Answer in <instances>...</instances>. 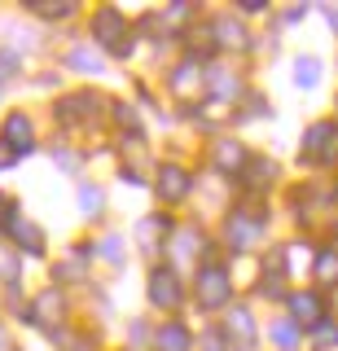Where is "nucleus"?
<instances>
[{"mask_svg": "<svg viewBox=\"0 0 338 351\" xmlns=\"http://www.w3.org/2000/svg\"><path fill=\"white\" fill-rule=\"evenodd\" d=\"M93 31H97V44H110L119 58H123V53H132V44L123 40L128 36V22H123L119 9H101V14L93 18Z\"/></svg>", "mask_w": 338, "mask_h": 351, "instance_id": "obj_1", "label": "nucleus"}, {"mask_svg": "<svg viewBox=\"0 0 338 351\" xmlns=\"http://www.w3.org/2000/svg\"><path fill=\"white\" fill-rule=\"evenodd\" d=\"M149 299H154V307H162V312H171V307H180L184 299V285L171 268H158L154 277H149Z\"/></svg>", "mask_w": 338, "mask_h": 351, "instance_id": "obj_2", "label": "nucleus"}, {"mask_svg": "<svg viewBox=\"0 0 338 351\" xmlns=\"http://www.w3.org/2000/svg\"><path fill=\"white\" fill-rule=\"evenodd\" d=\"M228 272L224 268H215V263H206V268L198 272V303L202 307H220L224 299H228Z\"/></svg>", "mask_w": 338, "mask_h": 351, "instance_id": "obj_3", "label": "nucleus"}, {"mask_svg": "<svg viewBox=\"0 0 338 351\" xmlns=\"http://www.w3.org/2000/svg\"><path fill=\"white\" fill-rule=\"evenodd\" d=\"M303 141H308L303 145V162H325L330 158V141H338V123H316Z\"/></svg>", "mask_w": 338, "mask_h": 351, "instance_id": "obj_4", "label": "nucleus"}, {"mask_svg": "<svg viewBox=\"0 0 338 351\" xmlns=\"http://www.w3.org/2000/svg\"><path fill=\"white\" fill-rule=\"evenodd\" d=\"M198 84L206 88V71H198V62H184L171 71V93L180 97V101H193L198 97Z\"/></svg>", "mask_w": 338, "mask_h": 351, "instance_id": "obj_5", "label": "nucleus"}, {"mask_svg": "<svg viewBox=\"0 0 338 351\" xmlns=\"http://www.w3.org/2000/svg\"><path fill=\"white\" fill-rule=\"evenodd\" d=\"M31 136H36V128H31V114H23V110H18V114H9V119H5V145L14 149V154L36 145Z\"/></svg>", "mask_w": 338, "mask_h": 351, "instance_id": "obj_6", "label": "nucleus"}, {"mask_svg": "<svg viewBox=\"0 0 338 351\" xmlns=\"http://www.w3.org/2000/svg\"><path fill=\"white\" fill-rule=\"evenodd\" d=\"M184 193H189V176H184L180 167H162L158 171V197L162 202H180Z\"/></svg>", "mask_w": 338, "mask_h": 351, "instance_id": "obj_7", "label": "nucleus"}, {"mask_svg": "<svg viewBox=\"0 0 338 351\" xmlns=\"http://www.w3.org/2000/svg\"><path fill=\"white\" fill-rule=\"evenodd\" d=\"M58 312H62V294L58 290H45L36 299V307H31V312L23 316V321H36V325H53L58 321Z\"/></svg>", "mask_w": 338, "mask_h": 351, "instance_id": "obj_8", "label": "nucleus"}, {"mask_svg": "<svg viewBox=\"0 0 338 351\" xmlns=\"http://www.w3.org/2000/svg\"><path fill=\"white\" fill-rule=\"evenodd\" d=\"M211 162H215V167H220L224 176H228V171H242L246 149L237 145V141H220V145H215V154H211Z\"/></svg>", "mask_w": 338, "mask_h": 351, "instance_id": "obj_9", "label": "nucleus"}, {"mask_svg": "<svg viewBox=\"0 0 338 351\" xmlns=\"http://www.w3.org/2000/svg\"><path fill=\"white\" fill-rule=\"evenodd\" d=\"M290 316H294V321H303V325H316V321H321V299H316V294H308V290H303V294H294V299H290Z\"/></svg>", "mask_w": 338, "mask_h": 351, "instance_id": "obj_10", "label": "nucleus"}, {"mask_svg": "<svg viewBox=\"0 0 338 351\" xmlns=\"http://www.w3.org/2000/svg\"><path fill=\"white\" fill-rule=\"evenodd\" d=\"M228 237H233V246L242 250L250 241L259 237V219H242V215H228Z\"/></svg>", "mask_w": 338, "mask_h": 351, "instance_id": "obj_11", "label": "nucleus"}, {"mask_svg": "<svg viewBox=\"0 0 338 351\" xmlns=\"http://www.w3.org/2000/svg\"><path fill=\"white\" fill-rule=\"evenodd\" d=\"M158 351H189V329L180 321L176 325H162L158 329Z\"/></svg>", "mask_w": 338, "mask_h": 351, "instance_id": "obj_12", "label": "nucleus"}, {"mask_svg": "<svg viewBox=\"0 0 338 351\" xmlns=\"http://www.w3.org/2000/svg\"><path fill=\"white\" fill-rule=\"evenodd\" d=\"M14 233H18V241H23V250H31V255H40V250H45V233H40L36 224H27V219H14Z\"/></svg>", "mask_w": 338, "mask_h": 351, "instance_id": "obj_13", "label": "nucleus"}, {"mask_svg": "<svg viewBox=\"0 0 338 351\" xmlns=\"http://www.w3.org/2000/svg\"><path fill=\"white\" fill-rule=\"evenodd\" d=\"M228 334L242 338L246 347L255 343V321H250V312H233V316H228Z\"/></svg>", "mask_w": 338, "mask_h": 351, "instance_id": "obj_14", "label": "nucleus"}, {"mask_svg": "<svg viewBox=\"0 0 338 351\" xmlns=\"http://www.w3.org/2000/svg\"><path fill=\"white\" fill-rule=\"evenodd\" d=\"M312 268H316V281L330 285V281L338 277V250H321V255L312 259Z\"/></svg>", "mask_w": 338, "mask_h": 351, "instance_id": "obj_15", "label": "nucleus"}, {"mask_svg": "<svg viewBox=\"0 0 338 351\" xmlns=\"http://www.w3.org/2000/svg\"><path fill=\"white\" fill-rule=\"evenodd\" d=\"M316 80H321V62H316V58H299V62H294V84H299V88H312Z\"/></svg>", "mask_w": 338, "mask_h": 351, "instance_id": "obj_16", "label": "nucleus"}, {"mask_svg": "<svg viewBox=\"0 0 338 351\" xmlns=\"http://www.w3.org/2000/svg\"><path fill=\"white\" fill-rule=\"evenodd\" d=\"M67 66H75V71H84V75H97V71H101V62H97L88 49H75V53H67Z\"/></svg>", "mask_w": 338, "mask_h": 351, "instance_id": "obj_17", "label": "nucleus"}, {"mask_svg": "<svg viewBox=\"0 0 338 351\" xmlns=\"http://www.w3.org/2000/svg\"><path fill=\"white\" fill-rule=\"evenodd\" d=\"M268 334H272V343H277L281 351H290V347H294V321H272Z\"/></svg>", "mask_w": 338, "mask_h": 351, "instance_id": "obj_18", "label": "nucleus"}, {"mask_svg": "<svg viewBox=\"0 0 338 351\" xmlns=\"http://www.w3.org/2000/svg\"><path fill=\"white\" fill-rule=\"evenodd\" d=\"M80 206H84V215H101V189H97V184H84Z\"/></svg>", "mask_w": 338, "mask_h": 351, "instance_id": "obj_19", "label": "nucleus"}, {"mask_svg": "<svg viewBox=\"0 0 338 351\" xmlns=\"http://www.w3.org/2000/svg\"><path fill=\"white\" fill-rule=\"evenodd\" d=\"M272 158H255V167H250V184H255V189H264V184L272 180Z\"/></svg>", "mask_w": 338, "mask_h": 351, "instance_id": "obj_20", "label": "nucleus"}, {"mask_svg": "<svg viewBox=\"0 0 338 351\" xmlns=\"http://www.w3.org/2000/svg\"><path fill=\"white\" fill-rule=\"evenodd\" d=\"M215 31H220V44H246V31H237L233 18H220V22H215Z\"/></svg>", "mask_w": 338, "mask_h": 351, "instance_id": "obj_21", "label": "nucleus"}, {"mask_svg": "<svg viewBox=\"0 0 338 351\" xmlns=\"http://www.w3.org/2000/svg\"><path fill=\"white\" fill-rule=\"evenodd\" d=\"M0 277H5V281H18V259L9 255L5 241H0Z\"/></svg>", "mask_w": 338, "mask_h": 351, "instance_id": "obj_22", "label": "nucleus"}, {"mask_svg": "<svg viewBox=\"0 0 338 351\" xmlns=\"http://www.w3.org/2000/svg\"><path fill=\"white\" fill-rule=\"evenodd\" d=\"M36 14L40 18H62V14H71V5H36Z\"/></svg>", "mask_w": 338, "mask_h": 351, "instance_id": "obj_23", "label": "nucleus"}, {"mask_svg": "<svg viewBox=\"0 0 338 351\" xmlns=\"http://www.w3.org/2000/svg\"><path fill=\"white\" fill-rule=\"evenodd\" d=\"M119 246H123L119 237H106V259H110V263H119V259H123V250H119Z\"/></svg>", "mask_w": 338, "mask_h": 351, "instance_id": "obj_24", "label": "nucleus"}, {"mask_svg": "<svg viewBox=\"0 0 338 351\" xmlns=\"http://www.w3.org/2000/svg\"><path fill=\"white\" fill-rule=\"evenodd\" d=\"M14 219H18V215H14V202L0 193V224H14Z\"/></svg>", "mask_w": 338, "mask_h": 351, "instance_id": "obj_25", "label": "nucleus"}, {"mask_svg": "<svg viewBox=\"0 0 338 351\" xmlns=\"http://www.w3.org/2000/svg\"><path fill=\"white\" fill-rule=\"evenodd\" d=\"M14 158H18L14 149H9V145H0V167H9V162H14Z\"/></svg>", "mask_w": 338, "mask_h": 351, "instance_id": "obj_26", "label": "nucleus"}, {"mask_svg": "<svg viewBox=\"0 0 338 351\" xmlns=\"http://www.w3.org/2000/svg\"><path fill=\"white\" fill-rule=\"evenodd\" d=\"M206 351H220V343H215V338H211V343H206Z\"/></svg>", "mask_w": 338, "mask_h": 351, "instance_id": "obj_27", "label": "nucleus"}]
</instances>
